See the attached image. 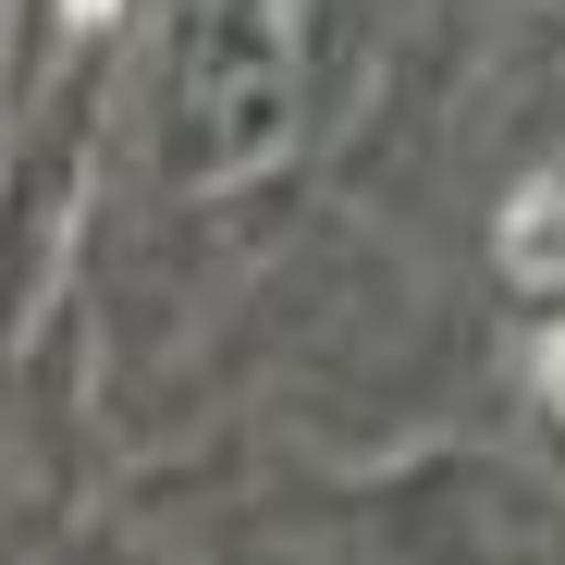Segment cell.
<instances>
[{"label":"cell","mask_w":565,"mask_h":565,"mask_svg":"<svg viewBox=\"0 0 565 565\" xmlns=\"http://www.w3.org/2000/svg\"><path fill=\"white\" fill-rule=\"evenodd\" d=\"M492 246H504L516 282H565V184H553V172H529L516 198H504V234H492Z\"/></svg>","instance_id":"obj_1"},{"label":"cell","mask_w":565,"mask_h":565,"mask_svg":"<svg viewBox=\"0 0 565 565\" xmlns=\"http://www.w3.org/2000/svg\"><path fill=\"white\" fill-rule=\"evenodd\" d=\"M529 394L565 418V332H541V356H529Z\"/></svg>","instance_id":"obj_2"},{"label":"cell","mask_w":565,"mask_h":565,"mask_svg":"<svg viewBox=\"0 0 565 565\" xmlns=\"http://www.w3.org/2000/svg\"><path fill=\"white\" fill-rule=\"evenodd\" d=\"M62 13H74V25H111V0H62Z\"/></svg>","instance_id":"obj_3"}]
</instances>
